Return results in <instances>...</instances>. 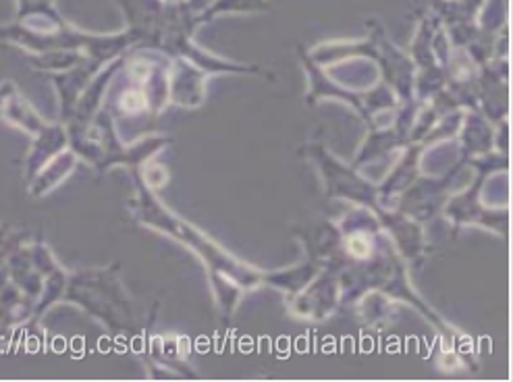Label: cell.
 <instances>
[{
    "label": "cell",
    "mask_w": 513,
    "mask_h": 382,
    "mask_svg": "<svg viewBox=\"0 0 513 382\" xmlns=\"http://www.w3.org/2000/svg\"><path fill=\"white\" fill-rule=\"evenodd\" d=\"M123 106L127 108V111H139V108H143V106H145V100H143V96H141V94H133V92H129V94H125V96H123Z\"/></svg>",
    "instance_id": "6da1fadb"
},
{
    "label": "cell",
    "mask_w": 513,
    "mask_h": 382,
    "mask_svg": "<svg viewBox=\"0 0 513 382\" xmlns=\"http://www.w3.org/2000/svg\"><path fill=\"white\" fill-rule=\"evenodd\" d=\"M349 249H351V253L357 256V258L368 256V243H366L362 237H353V239L349 241Z\"/></svg>",
    "instance_id": "7a4b0ae2"
}]
</instances>
